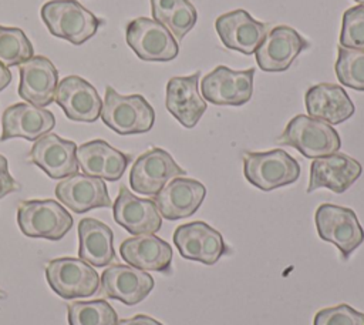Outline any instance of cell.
<instances>
[{
  "instance_id": "cell-1",
  "label": "cell",
  "mask_w": 364,
  "mask_h": 325,
  "mask_svg": "<svg viewBox=\"0 0 364 325\" xmlns=\"http://www.w3.org/2000/svg\"><path fill=\"white\" fill-rule=\"evenodd\" d=\"M101 118L117 134H142L152 128L155 111L141 94L121 96L111 86H107Z\"/></svg>"
},
{
  "instance_id": "cell-2",
  "label": "cell",
  "mask_w": 364,
  "mask_h": 325,
  "mask_svg": "<svg viewBox=\"0 0 364 325\" xmlns=\"http://www.w3.org/2000/svg\"><path fill=\"white\" fill-rule=\"evenodd\" d=\"M41 19L53 36L68 40L74 46L90 40L102 23L77 0H50L44 3Z\"/></svg>"
},
{
  "instance_id": "cell-3",
  "label": "cell",
  "mask_w": 364,
  "mask_h": 325,
  "mask_svg": "<svg viewBox=\"0 0 364 325\" xmlns=\"http://www.w3.org/2000/svg\"><path fill=\"white\" fill-rule=\"evenodd\" d=\"M277 143L290 145L311 160L334 154L341 147L340 135L333 125L304 114H299L287 123Z\"/></svg>"
},
{
  "instance_id": "cell-4",
  "label": "cell",
  "mask_w": 364,
  "mask_h": 325,
  "mask_svg": "<svg viewBox=\"0 0 364 325\" xmlns=\"http://www.w3.org/2000/svg\"><path fill=\"white\" fill-rule=\"evenodd\" d=\"M245 178L262 191H272L293 184L300 177V164L282 148L243 153Z\"/></svg>"
},
{
  "instance_id": "cell-5",
  "label": "cell",
  "mask_w": 364,
  "mask_h": 325,
  "mask_svg": "<svg viewBox=\"0 0 364 325\" xmlns=\"http://www.w3.org/2000/svg\"><path fill=\"white\" fill-rule=\"evenodd\" d=\"M17 224L26 237L58 241L73 228V217L55 200H27L17 207Z\"/></svg>"
},
{
  "instance_id": "cell-6",
  "label": "cell",
  "mask_w": 364,
  "mask_h": 325,
  "mask_svg": "<svg viewBox=\"0 0 364 325\" xmlns=\"http://www.w3.org/2000/svg\"><path fill=\"white\" fill-rule=\"evenodd\" d=\"M46 278L51 289L64 299L91 296L100 287L98 272L81 258L61 257L48 261Z\"/></svg>"
},
{
  "instance_id": "cell-7",
  "label": "cell",
  "mask_w": 364,
  "mask_h": 325,
  "mask_svg": "<svg viewBox=\"0 0 364 325\" xmlns=\"http://www.w3.org/2000/svg\"><path fill=\"white\" fill-rule=\"evenodd\" d=\"M314 221L318 237L334 244L346 259L364 241L363 227L351 208L321 204L316 210Z\"/></svg>"
},
{
  "instance_id": "cell-8",
  "label": "cell",
  "mask_w": 364,
  "mask_h": 325,
  "mask_svg": "<svg viewBox=\"0 0 364 325\" xmlns=\"http://www.w3.org/2000/svg\"><path fill=\"white\" fill-rule=\"evenodd\" d=\"M128 46L145 61H171L176 58L179 46L166 26L148 17H138L127 24Z\"/></svg>"
},
{
  "instance_id": "cell-9",
  "label": "cell",
  "mask_w": 364,
  "mask_h": 325,
  "mask_svg": "<svg viewBox=\"0 0 364 325\" xmlns=\"http://www.w3.org/2000/svg\"><path fill=\"white\" fill-rule=\"evenodd\" d=\"M255 67L232 70L216 66L200 81V93L205 101L216 105H243L253 94Z\"/></svg>"
},
{
  "instance_id": "cell-10",
  "label": "cell",
  "mask_w": 364,
  "mask_h": 325,
  "mask_svg": "<svg viewBox=\"0 0 364 325\" xmlns=\"http://www.w3.org/2000/svg\"><path fill=\"white\" fill-rule=\"evenodd\" d=\"M185 174L186 171L176 164L168 151L154 147L135 160L129 172V185L138 194L154 197L172 178Z\"/></svg>"
},
{
  "instance_id": "cell-11",
  "label": "cell",
  "mask_w": 364,
  "mask_h": 325,
  "mask_svg": "<svg viewBox=\"0 0 364 325\" xmlns=\"http://www.w3.org/2000/svg\"><path fill=\"white\" fill-rule=\"evenodd\" d=\"M215 29L226 48L252 56L270 31V24L253 19L243 9H237L219 16Z\"/></svg>"
},
{
  "instance_id": "cell-12",
  "label": "cell",
  "mask_w": 364,
  "mask_h": 325,
  "mask_svg": "<svg viewBox=\"0 0 364 325\" xmlns=\"http://www.w3.org/2000/svg\"><path fill=\"white\" fill-rule=\"evenodd\" d=\"M310 43L289 26L270 29L255 51L256 63L263 71H284Z\"/></svg>"
},
{
  "instance_id": "cell-13",
  "label": "cell",
  "mask_w": 364,
  "mask_h": 325,
  "mask_svg": "<svg viewBox=\"0 0 364 325\" xmlns=\"http://www.w3.org/2000/svg\"><path fill=\"white\" fill-rule=\"evenodd\" d=\"M28 158L50 178L63 180L78 172L77 144L54 133H47L34 141Z\"/></svg>"
},
{
  "instance_id": "cell-14",
  "label": "cell",
  "mask_w": 364,
  "mask_h": 325,
  "mask_svg": "<svg viewBox=\"0 0 364 325\" xmlns=\"http://www.w3.org/2000/svg\"><path fill=\"white\" fill-rule=\"evenodd\" d=\"M101 292L104 296L118 299L125 305H136L154 289V278L135 267L114 264L102 271Z\"/></svg>"
},
{
  "instance_id": "cell-15",
  "label": "cell",
  "mask_w": 364,
  "mask_h": 325,
  "mask_svg": "<svg viewBox=\"0 0 364 325\" xmlns=\"http://www.w3.org/2000/svg\"><path fill=\"white\" fill-rule=\"evenodd\" d=\"M54 101L73 121L94 123L102 110V100L95 87L80 76L64 77L58 83Z\"/></svg>"
},
{
  "instance_id": "cell-16",
  "label": "cell",
  "mask_w": 364,
  "mask_h": 325,
  "mask_svg": "<svg viewBox=\"0 0 364 325\" xmlns=\"http://www.w3.org/2000/svg\"><path fill=\"white\" fill-rule=\"evenodd\" d=\"M112 215L118 225L132 235L155 234L162 227V217L154 200L134 195L125 185L112 204Z\"/></svg>"
},
{
  "instance_id": "cell-17",
  "label": "cell",
  "mask_w": 364,
  "mask_h": 325,
  "mask_svg": "<svg viewBox=\"0 0 364 325\" xmlns=\"http://www.w3.org/2000/svg\"><path fill=\"white\" fill-rule=\"evenodd\" d=\"M206 188L202 182L188 177L172 178L156 195L154 202L161 217L169 221L193 215L202 205Z\"/></svg>"
},
{
  "instance_id": "cell-18",
  "label": "cell",
  "mask_w": 364,
  "mask_h": 325,
  "mask_svg": "<svg viewBox=\"0 0 364 325\" xmlns=\"http://www.w3.org/2000/svg\"><path fill=\"white\" fill-rule=\"evenodd\" d=\"M361 172V164L347 154L334 153L314 158L310 165L307 192L310 194L314 190L324 187L336 194H341L358 180Z\"/></svg>"
},
{
  "instance_id": "cell-19",
  "label": "cell",
  "mask_w": 364,
  "mask_h": 325,
  "mask_svg": "<svg viewBox=\"0 0 364 325\" xmlns=\"http://www.w3.org/2000/svg\"><path fill=\"white\" fill-rule=\"evenodd\" d=\"M54 192L61 204L77 214H84L94 208L112 207L104 180L87 174L77 172L63 178Z\"/></svg>"
},
{
  "instance_id": "cell-20",
  "label": "cell",
  "mask_w": 364,
  "mask_h": 325,
  "mask_svg": "<svg viewBox=\"0 0 364 325\" xmlns=\"http://www.w3.org/2000/svg\"><path fill=\"white\" fill-rule=\"evenodd\" d=\"M18 70V96L36 107L50 105L58 87V71L54 64L44 56H33L21 63Z\"/></svg>"
},
{
  "instance_id": "cell-21",
  "label": "cell",
  "mask_w": 364,
  "mask_h": 325,
  "mask_svg": "<svg viewBox=\"0 0 364 325\" xmlns=\"http://www.w3.org/2000/svg\"><path fill=\"white\" fill-rule=\"evenodd\" d=\"M55 125V117L50 110L36 107L30 103H17L7 107L1 115L0 141L21 137L36 141L50 133Z\"/></svg>"
},
{
  "instance_id": "cell-22",
  "label": "cell",
  "mask_w": 364,
  "mask_h": 325,
  "mask_svg": "<svg viewBox=\"0 0 364 325\" xmlns=\"http://www.w3.org/2000/svg\"><path fill=\"white\" fill-rule=\"evenodd\" d=\"M199 71L185 77H172L166 84L165 105L168 111L186 128L198 124L206 111V101L199 94Z\"/></svg>"
},
{
  "instance_id": "cell-23",
  "label": "cell",
  "mask_w": 364,
  "mask_h": 325,
  "mask_svg": "<svg viewBox=\"0 0 364 325\" xmlns=\"http://www.w3.org/2000/svg\"><path fill=\"white\" fill-rule=\"evenodd\" d=\"M77 161L82 174L118 181L131 162V155L111 147L104 140H91L77 147Z\"/></svg>"
},
{
  "instance_id": "cell-24",
  "label": "cell",
  "mask_w": 364,
  "mask_h": 325,
  "mask_svg": "<svg viewBox=\"0 0 364 325\" xmlns=\"http://www.w3.org/2000/svg\"><path fill=\"white\" fill-rule=\"evenodd\" d=\"M121 258L142 271L171 272L172 247L155 234H141L127 238L119 245Z\"/></svg>"
},
{
  "instance_id": "cell-25",
  "label": "cell",
  "mask_w": 364,
  "mask_h": 325,
  "mask_svg": "<svg viewBox=\"0 0 364 325\" xmlns=\"http://www.w3.org/2000/svg\"><path fill=\"white\" fill-rule=\"evenodd\" d=\"M309 117L333 124H340L354 114V104L347 91L337 84L320 83L311 86L304 96Z\"/></svg>"
},
{
  "instance_id": "cell-26",
  "label": "cell",
  "mask_w": 364,
  "mask_h": 325,
  "mask_svg": "<svg viewBox=\"0 0 364 325\" xmlns=\"http://www.w3.org/2000/svg\"><path fill=\"white\" fill-rule=\"evenodd\" d=\"M78 257L97 268L109 265L115 258L112 229L95 218H82L78 224Z\"/></svg>"
},
{
  "instance_id": "cell-27",
  "label": "cell",
  "mask_w": 364,
  "mask_h": 325,
  "mask_svg": "<svg viewBox=\"0 0 364 325\" xmlns=\"http://www.w3.org/2000/svg\"><path fill=\"white\" fill-rule=\"evenodd\" d=\"M68 325H117L118 315L105 299L75 301L67 305Z\"/></svg>"
},
{
  "instance_id": "cell-28",
  "label": "cell",
  "mask_w": 364,
  "mask_h": 325,
  "mask_svg": "<svg viewBox=\"0 0 364 325\" xmlns=\"http://www.w3.org/2000/svg\"><path fill=\"white\" fill-rule=\"evenodd\" d=\"M33 56V46L21 29L0 26V63L3 66H20Z\"/></svg>"
},
{
  "instance_id": "cell-29",
  "label": "cell",
  "mask_w": 364,
  "mask_h": 325,
  "mask_svg": "<svg viewBox=\"0 0 364 325\" xmlns=\"http://www.w3.org/2000/svg\"><path fill=\"white\" fill-rule=\"evenodd\" d=\"M334 71L343 86L364 91V50L338 46Z\"/></svg>"
},
{
  "instance_id": "cell-30",
  "label": "cell",
  "mask_w": 364,
  "mask_h": 325,
  "mask_svg": "<svg viewBox=\"0 0 364 325\" xmlns=\"http://www.w3.org/2000/svg\"><path fill=\"white\" fill-rule=\"evenodd\" d=\"M206 222L193 221L179 225L173 231V244L185 259L202 262V244Z\"/></svg>"
},
{
  "instance_id": "cell-31",
  "label": "cell",
  "mask_w": 364,
  "mask_h": 325,
  "mask_svg": "<svg viewBox=\"0 0 364 325\" xmlns=\"http://www.w3.org/2000/svg\"><path fill=\"white\" fill-rule=\"evenodd\" d=\"M338 46L364 50V4L350 7L344 11Z\"/></svg>"
},
{
  "instance_id": "cell-32",
  "label": "cell",
  "mask_w": 364,
  "mask_h": 325,
  "mask_svg": "<svg viewBox=\"0 0 364 325\" xmlns=\"http://www.w3.org/2000/svg\"><path fill=\"white\" fill-rule=\"evenodd\" d=\"M313 325H364V314L351 308L347 304L320 309Z\"/></svg>"
},
{
  "instance_id": "cell-33",
  "label": "cell",
  "mask_w": 364,
  "mask_h": 325,
  "mask_svg": "<svg viewBox=\"0 0 364 325\" xmlns=\"http://www.w3.org/2000/svg\"><path fill=\"white\" fill-rule=\"evenodd\" d=\"M198 20V11L189 0H183L169 16L165 26L172 33L176 41H181L195 26Z\"/></svg>"
},
{
  "instance_id": "cell-34",
  "label": "cell",
  "mask_w": 364,
  "mask_h": 325,
  "mask_svg": "<svg viewBox=\"0 0 364 325\" xmlns=\"http://www.w3.org/2000/svg\"><path fill=\"white\" fill-rule=\"evenodd\" d=\"M228 252H230V249L226 247L222 234L213 229L210 225H206L202 244V264L213 265Z\"/></svg>"
},
{
  "instance_id": "cell-35",
  "label": "cell",
  "mask_w": 364,
  "mask_h": 325,
  "mask_svg": "<svg viewBox=\"0 0 364 325\" xmlns=\"http://www.w3.org/2000/svg\"><path fill=\"white\" fill-rule=\"evenodd\" d=\"M183 0H151V11L155 21L165 26L169 16Z\"/></svg>"
},
{
  "instance_id": "cell-36",
  "label": "cell",
  "mask_w": 364,
  "mask_h": 325,
  "mask_svg": "<svg viewBox=\"0 0 364 325\" xmlns=\"http://www.w3.org/2000/svg\"><path fill=\"white\" fill-rule=\"evenodd\" d=\"M20 185L18 182L11 177L9 171L7 158L0 154V198L9 195L10 192L18 191Z\"/></svg>"
},
{
  "instance_id": "cell-37",
  "label": "cell",
  "mask_w": 364,
  "mask_h": 325,
  "mask_svg": "<svg viewBox=\"0 0 364 325\" xmlns=\"http://www.w3.org/2000/svg\"><path fill=\"white\" fill-rule=\"evenodd\" d=\"M117 325H164L161 324L159 321L148 316V315H144V314H138L132 318H127V319H119L117 322Z\"/></svg>"
},
{
  "instance_id": "cell-38",
  "label": "cell",
  "mask_w": 364,
  "mask_h": 325,
  "mask_svg": "<svg viewBox=\"0 0 364 325\" xmlns=\"http://www.w3.org/2000/svg\"><path fill=\"white\" fill-rule=\"evenodd\" d=\"M10 81H11V73L9 67L0 63V91H3L10 84Z\"/></svg>"
},
{
  "instance_id": "cell-39",
  "label": "cell",
  "mask_w": 364,
  "mask_h": 325,
  "mask_svg": "<svg viewBox=\"0 0 364 325\" xmlns=\"http://www.w3.org/2000/svg\"><path fill=\"white\" fill-rule=\"evenodd\" d=\"M7 295H6V292L3 291V289H0V299H3V298H6Z\"/></svg>"
},
{
  "instance_id": "cell-40",
  "label": "cell",
  "mask_w": 364,
  "mask_h": 325,
  "mask_svg": "<svg viewBox=\"0 0 364 325\" xmlns=\"http://www.w3.org/2000/svg\"><path fill=\"white\" fill-rule=\"evenodd\" d=\"M354 1H357L358 4H364V0H354Z\"/></svg>"
}]
</instances>
